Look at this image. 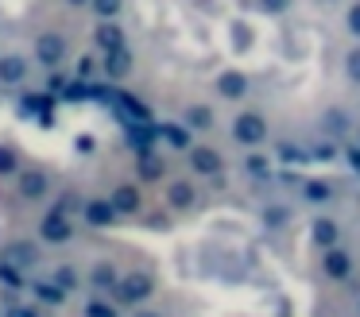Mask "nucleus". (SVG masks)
Here are the masks:
<instances>
[{
    "instance_id": "f257e3e1",
    "label": "nucleus",
    "mask_w": 360,
    "mask_h": 317,
    "mask_svg": "<svg viewBox=\"0 0 360 317\" xmlns=\"http://www.w3.org/2000/svg\"><path fill=\"white\" fill-rule=\"evenodd\" d=\"M155 290H159V278H155V271L151 267H128V271H120V283L112 286V298H117V306L120 309H143L151 298H155Z\"/></svg>"
},
{
    "instance_id": "f03ea898",
    "label": "nucleus",
    "mask_w": 360,
    "mask_h": 317,
    "mask_svg": "<svg viewBox=\"0 0 360 317\" xmlns=\"http://www.w3.org/2000/svg\"><path fill=\"white\" fill-rule=\"evenodd\" d=\"M55 193V170L47 162H24L16 178H12V198L20 205H43Z\"/></svg>"
},
{
    "instance_id": "7ed1b4c3",
    "label": "nucleus",
    "mask_w": 360,
    "mask_h": 317,
    "mask_svg": "<svg viewBox=\"0 0 360 317\" xmlns=\"http://www.w3.org/2000/svg\"><path fill=\"white\" fill-rule=\"evenodd\" d=\"M0 263H8L20 275H32V271H39L47 263V247L35 236H8L0 244Z\"/></svg>"
},
{
    "instance_id": "20e7f679",
    "label": "nucleus",
    "mask_w": 360,
    "mask_h": 317,
    "mask_svg": "<svg viewBox=\"0 0 360 317\" xmlns=\"http://www.w3.org/2000/svg\"><path fill=\"white\" fill-rule=\"evenodd\" d=\"M35 240H39L43 247H70L74 240H78V221L66 213H58V209H43L39 216H35Z\"/></svg>"
},
{
    "instance_id": "39448f33",
    "label": "nucleus",
    "mask_w": 360,
    "mask_h": 317,
    "mask_svg": "<svg viewBox=\"0 0 360 317\" xmlns=\"http://www.w3.org/2000/svg\"><path fill=\"white\" fill-rule=\"evenodd\" d=\"M32 62L43 70H58L70 62V35L58 27H47L32 39Z\"/></svg>"
},
{
    "instance_id": "423d86ee",
    "label": "nucleus",
    "mask_w": 360,
    "mask_h": 317,
    "mask_svg": "<svg viewBox=\"0 0 360 317\" xmlns=\"http://www.w3.org/2000/svg\"><path fill=\"white\" fill-rule=\"evenodd\" d=\"M35 74L32 54L24 51H0V89L4 93H20Z\"/></svg>"
},
{
    "instance_id": "0eeeda50",
    "label": "nucleus",
    "mask_w": 360,
    "mask_h": 317,
    "mask_svg": "<svg viewBox=\"0 0 360 317\" xmlns=\"http://www.w3.org/2000/svg\"><path fill=\"white\" fill-rule=\"evenodd\" d=\"M105 198H109V205L117 216H140L143 213V186L140 182L120 178V182H112L109 190H105Z\"/></svg>"
},
{
    "instance_id": "6e6552de",
    "label": "nucleus",
    "mask_w": 360,
    "mask_h": 317,
    "mask_svg": "<svg viewBox=\"0 0 360 317\" xmlns=\"http://www.w3.org/2000/svg\"><path fill=\"white\" fill-rule=\"evenodd\" d=\"M112 221H120V216L112 213L109 198H105V193H86L82 213H78V224H86V228H112Z\"/></svg>"
},
{
    "instance_id": "1a4fd4ad",
    "label": "nucleus",
    "mask_w": 360,
    "mask_h": 317,
    "mask_svg": "<svg viewBox=\"0 0 360 317\" xmlns=\"http://www.w3.org/2000/svg\"><path fill=\"white\" fill-rule=\"evenodd\" d=\"M27 290H32L35 306L47 309V313H51V309H63V306H70V302H74V294H66L63 286H55L47 275H35L32 283H27Z\"/></svg>"
},
{
    "instance_id": "9d476101",
    "label": "nucleus",
    "mask_w": 360,
    "mask_h": 317,
    "mask_svg": "<svg viewBox=\"0 0 360 317\" xmlns=\"http://www.w3.org/2000/svg\"><path fill=\"white\" fill-rule=\"evenodd\" d=\"M233 139H236V143H244V147L264 143V139H267V120H264L259 112H236V120H233Z\"/></svg>"
},
{
    "instance_id": "9b49d317",
    "label": "nucleus",
    "mask_w": 360,
    "mask_h": 317,
    "mask_svg": "<svg viewBox=\"0 0 360 317\" xmlns=\"http://www.w3.org/2000/svg\"><path fill=\"white\" fill-rule=\"evenodd\" d=\"M94 46L109 58V54H120V51H128V35H124V27H120L117 20H105V23H97L94 27Z\"/></svg>"
},
{
    "instance_id": "f8f14e48",
    "label": "nucleus",
    "mask_w": 360,
    "mask_h": 317,
    "mask_svg": "<svg viewBox=\"0 0 360 317\" xmlns=\"http://www.w3.org/2000/svg\"><path fill=\"white\" fill-rule=\"evenodd\" d=\"M78 317H124L112 294H82L78 298Z\"/></svg>"
},
{
    "instance_id": "ddd939ff",
    "label": "nucleus",
    "mask_w": 360,
    "mask_h": 317,
    "mask_svg": "<svg viewBox=\"0 0 360 317\" xmlns=\"http://www.w3.org/2000/svg\"><path fill=\"white\" fill-rule=\"evenodd\" d=\"M190 170L202 178H217L225 170V159H221L217 147H190Z\"/></svg>"
},
{
    "instance_id": "4468645a",
    "label": "nucleus",
    "mask_w": 360,
    "mask_h": 317,
    "mask_svg": "<svg viewBox=\"0 0 360 317\" xmlns=\"http://www.w3.org/2000/svg\"><path fill=\"white\" fill-rule=\"evenodd\" d=\"M163 201H167V209H171V213H190V209H194V201H198V190L186 182V178H174V182H167Z\"/></svg>"
},
{
    "instance_id": "2eb2a0df",
    "label": "nucleus",
    "mask_w": 360,
    "mask_h": 317,
    "mask_svg": "<svg viewBox=\"0 0 360 317\" xmlns=\"http://www.w3.org/2000/svg\"><path fill=\"white\" fill-rule=\"evenodd\" d=\"M24 151H20L16 143H8V139H0V178H16L20 170H24Z\"/></svg>"
},
{
    "instance_id": "dca6fc26",
    "label": "nucleus",
    "mask_w": 360,
    "mask_h": 317,
    "mask_svg": "<svg viewBox=\"0 0 360 317\" xmlns=\"http://www.w3.org/2000/svg\"><path fill=\"white\" fill-rule=\"evenodd\" d=\"M89 12L97 15V20H120V12H124V0H89Z\"/></svg>"
},
{
    "instance_id": "f3484780",
    "label": "nucleus",
    "mask_w": 360,
    "mask_h": 317,
    "mask_svg": "<svg viewBox=\"0 0 360 317\" xmlns=\"http://www.w3.org/2000/svg\"><path fill=\"white\" fill-rule=\"evenodd\" d=\"M105 70H109V77H124L128 70H132V54H128V51L109 54V58H105Z\"/></svg>"
},
{
    "instance_id": "a211bd4d",
    "label": "nucleus",
    "mask_w": 360,
    "mask_h": 317,
    "mask_svg": "<svg viewBox=\"0 0 360 317\" xmlns=\"http://www.w3.org/2000/svg\"><path fill=\"white\" fill-rule=\"evenodd\" d=\"M217 93H221V97H240V93H244V77L240 74H221L217 77Z\"/></svg>"
},
{
    "instance_id": "6ab92c4d",
    "label": "nucleus",
    "mask_w": 360,
    "mask_h": 317,
    "mask_svg": "<svg viewBox=\"0 0 360 317\" xmlns=\"http://www.w3.org/2000/svg\"><path fill=\"white\" fill-rule=\"evenodd\" d=\"M163 139H167L171 147H190L194 131H190V128H182V124H167V128H163Z\"/></svg>"
},
{
    "instance_id": "aec40b11",
    "label": "nucleus",
    "mask_w": 360,
    "mask_h": 317,
    "mask_svg": "<svg viewBox=\"0 0 360 317\" xmlns=\"http://www.w3.org/2000/svg\"><path fill=\"white\" fill-rule=\"evenodd\" d=\"M326 271H329L333 278H345V275L352 271L349 255H345V252H329V255H326Z\"/></svg>"
},
{
    "instance_id": "412c9836",
    "label": "nucleus",
    "mask_w": 360,
    "mask_h": 317,
    "mask_svg": "<svg viewBox=\"0 0 360 317\" xmlns=\"http://www.w3.org/2000/svg\"><path fill=\"white\" fill-rule=\"evenodd\" d=\"M210 108H186V124L190 128H210Z\"/></svg>"
},
{
    "instance_id": "4be33fe9",
    "label": "nucleus",
    "mask_w": 360,
    "mask_h": 317,
    "mask_svg": "<svg viewBox=\"0 0 360 317\" xmlns=\"http://www.w3.org/2000/svg\"><path fill=\"white\" fill-rule=\"evenodd\" d=\"M140 178H143V182H151V178H163V162H155V159H140Z\"/></svg>"
},
{
    "instance_id": "5701e85b",
    "label": "nucleus",
    "mask_w": 360,
    "mask_h": 317,
    "mask_svg": "<svg viewBox=\"0 0 360 317\" xmlns=\"http://www.w3.org/2000/svg\"><path fill=\"white\" fill-rule=\"evenodd\" d=\"M318 240H321V244H333V240H337V228H333L329 221H318Z\"/></svg>"
},
{
    "instance_id": "b1692460",
    "label": "nucleus",
    "mask_w": 360,
    "mask_h": 317,
    "mask_svg": "<svg viewBox=\"0 0 360 317\" xmlns=\"http://www.w3.org/2000/svg\"><path fill=\"white\" fill-rule=\"evenodd\" d=\"M132 317H167V313H159L155 306H143V309H132Z\"/></svg>"
},
{
    "instance_id": "393cba45",
    "label": "nucleus",
    "mask_w": 360,
    "mask_h": 317,
    "mask_svg": "<svg viewBox=\"0 0 360 317\" xmlns=\"http://www.w3.org/2000/svg\"><path fill=\"white\" fill-rule=\"evenodd\" d=\"M349 74L360 77V54H352V58H349Z\"/></svg>"
},
{
    "instance_id": "a878e982",
    "label": "nucleus",
    "mask_w": 360,
    "mask_h": 317,
    "mask_svg": "<svg viewBox=\"0 0 360 317\" xmlns=\"http://www.w3.org/2000/svg\"><path fill=\"white\" fill-rule=\"evenodd\" d=\"M349 23H352V31H360V8H352V15H349Z\"/></svg>"
},
{
    "instance_id": "bb28decb",
    "label": "nucleus",
    "mask_w": 360,
    "mask_h": 317,
    "mask_svg": "<svg viewBox=\"0 0 360 317\" xmlns=\"http://www.w3.org/2000/svg\"><path fill=\"white\" fill-rule=\"evenodd\" d=\"M70 8H89V0H66Z\"/></svg>"
},
{
    "instance_id": "cd10ccee",
    "label": "nucleus",
    "mask_w": 360,
    "mask_h": 317,
    "mask_svg": "<svg viewBox=\"0 0 360 317\" xmlns=\"http://www.w3.org/2000/svg\"><path fill=\"white\" fill-rule=\"evenodd\" d=\"M0 317H4V306H0Z\"/></svg>"
}]
</instances>
